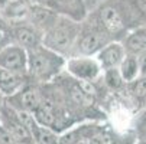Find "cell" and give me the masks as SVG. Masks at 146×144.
Segmentation results:
<instances>
[{"instance_id": "e0dca14e", "label": "cell", "mask_w": 146, "mask_h": 144, "mask_svg": "<svg viewBox=\"0 0 146 144\" xmlns=\"http://www.w3.org/2000/svg\"><path fill=\"white\" fill-rule=\"evenodd\" d=\"M109 3H111V0H84V5L88 10H100Z\"/></svg>"}, {"instance_id": "277c9868", "label": "cell", "mask_w": 146, "mask_h": 144, "mask_svg": "<svg viewBox=\"0 0 146 144\" xmlns=\"http://www.w3.org/2000/svg\"><path fill=\"white\" fill-rule=\"evenodd\" d=\"M109 42L110 36L106 32L100 28H93L90 30L80 32V36L77 39V46L82 56H91L94 53H98Z\"/></svg>"}, {"instance_id": "52a82bcc", "label": "cell", "mask_w": 146, "mask_h": 144, "mask_svg": "<svg viewBox=\"0 0 146 144\" xmlns=\"http://www.w3.org/2000/svg\"><path fill=\"white\" fill-rule=\"evenodd\" d=\"M10 37H13L15 45L23 48L25 51H31L39 45H42V35L32 25H17L12 28L9 32Z\"/></svg>"}, {"instance_id": "30bf717a", "label": "cell", "mask_w": 146, "mask_h": 144, "mask_svg": "<svg viewBox=\"0 0 146 144\" xmlns=\"http://www.w3.org/2000/svg\"><path fill=\"white\" fill-rule=\"evenodd\" d=\"M13 98H16L17 102L20 104L17 111H26V112H31V114L39 107L40 102H42V97H40L39 91L33 87H28V88L20 89L19 92H16L13 95Z\"/></svg>"}, {"instance_id": "8fae6325", "label": "cell", "mask_w": 146, "mask_h": 144, "mask_svg": "<svg viewBox=\"0 0 146 144\" xmlns=\"http://www.w3.org/2000/svg\"><path fill=\"white\" fill-rule=\"evenodd\" d=\"M31 14H32V26L35 29L40 30H48L58 19L56 12L49 10L42 6H32L31 7Z\"/></svg>"}, {"instance_id": "ba28073f", "label": "cell", "mask_w": 146, "mask_h": 144, "mask_svg": "<svg viewBox=\"0 0 146 144\" xmlns=\"http://www.w3.org/2000/svg\"><path fill=\"white\" fill-rule=\"evenodd\" d=\"M126 56L124 48L119 42H109L98 53H97V62L101 69L109 71V69H116L121 64L123 58Z\"/></svg>"}, {"instance_id": "3957f363", "label": "cell", "mask_w": 146, "mask_h": 144, "mask_svg": "<svg viewBox=\"0 0 146 144\" xmlns=\"http://www.w3.org/2000/svg\"><path fill=\"white\" fill-rule=\"evenodd\" d=\"M0 68L25 76L28 74L26 51L15 43H9L0 51Z\"/></svg>"}, {"instance_id": "ffe728a7", "label": "cell", "mask_w": 146, "mask_h": 144, "mask_svg": "<svg viewBox=\"0 0 146 144\" xmlns=\"http://www.w3.org/2000/svg\"><path fill=\"white\" fill-rule=\"evenodd\" d=\"M140 128L146 131V111H143V114L140 117Z\"/></svg>"}, {"instance_id": "5b68a950", "label": "cell", "mask_w": 146, "mask_h": 144, "mask_svg": "<svg viewBox=\"0 0 146 144\" xmlns=\"http://www.w3.org/2000/svg\"><path fill=\"white\" fill-rule=\"evenodd\" d=\"M65 66H67V71L72 76H75L77 79H81V81H86V82L96 79L101 71L97 59L91 58V56L71 58V59L65 60Z\"/></svg>"}, {"instance_id": "9a60e30c", "label": "cell", "mask_w": 146, "mask_h": 144, "mask_svg": "<svg viewBox=\"0 0 146 144\" xmlns=\"http://www.w3.org/2000/svg\"><path fill=\"white\" fill-rule=\"evenodd\" d=\"M106 84L110 87V88H120L123 85V79L120 76V72L119 69H109L106 71Z\"/></svg>"}, {"instance_id": "d6986e66", "label": "cell", "mask_w": 146, "mask_h": 144, "mask_svg": "<svg viewBox=\"0 0 146 144\" xmlns=\"http://www.w3.org/2000/svg\"><path fill=\"white\" fill-rule=\"evenodd\" d=\"M137 65H139V76H146V51L137 55Z\"/></svg>"}, {"instance_id": "8992f818", "label": "cell", "mask_w": 146, "mask_h": 144, "mask_svg": "<svg viewBox=\"0 0 146 144\" xmlns=\"http://www.w3.org/2000/svg\"><path fill=\"white\" fill-rule=\"evenodd\" d=\"M98 19H100V29H103L109 36L119 35L126 28V23H124L123 16L119 10V6L113 3L103 6L98 10Z\"/></svg>"}, {"instance_id": "2e32d148", "label": "cell", "mask_w": 146, "mask_h": 144, "mask_svg": "<svg viewBox=\"0 0 146 144\" xmlns=\"http://www.w3.org/2000/svg\"><path fill=\"white\" fill-rule=\"evenodd\" d=\"M90 144H114V140L107 133H97L90 137Z\"/></svg>"}, {"instance_id": "7402d4cb", "label": "cell", "mask_w": 146, "mask_h": 144, "mask_svg": "<svg viewBox=\"0 0 146 144\" xmlns=\"http://www.w3.org/2000/svg\"><path fill=\"white\" fill-rule=\"evenodd\" d=\"M2 105H3V95L0 94V110H2Z\"/></svg>"}, {"instance_id": "7c38bea8", "label": "cell", "mask_w": 146, "mask_h": 144, "mask_svg": "<svg viewBox=\"0 0 146 144\" xmlns=\"http://www.w3.org/2000/svg\"><path fill=\"white\" fill-rule=\"evenodd\" d=\"M121 45L127 55L137 56L140 52L146 51V28H137L130 32Z\"/></svg>"}, {"instance_id": "6da1fadb", "label": "cell", "mask_w": 146, "mask_h": 144, "mask_svg": "<svg viewBox=\"0 0 146 144\" xmlns=\"http://www.w3.org/2000/svg\"><path fill=\"white\" fill-rule=\"evenodd\" d=\"M28 55V74L38 81L52 79L62 68L65 66V59L62 55L39 45L31 51Z\"/></svg>"}, {"instance_id": "603a6c76", "label": "cell", "mask_w": 146, "mask_h": 144, "mask_svg": "<svg viewBox=\"0 0 146 144\" xmlns=\"http://www.w3.org/2000/svg\"><path fill=\"white\" fill-rule=\"evenodd\" d=\"M140 144H146V143H140Z\"/></svg>"}, {"instance_id": "5bb4252c", "label": "cell", "mask_w": 146, "mask_h": 144, "mask_svg": "<svg viewBox=\"0 0 146 144\" xmlns=\"http://www.w3.org/2000/svg\"><path fill=\"white\" fill-rule=\"evenodd\" d=\"M130 92L137 99L146 98V76H139L133 82H130Z\"/></svg>"}, {"instance_id": "44dd1931", "label": "cell", "mask_w": 146, "mask_h": 144, "mask_svg": "<svg viewBox=\"0 0 146 144\" xmlns=\"http://www.w3.org/2000/svg\"><path fill=\"white\" fill-rule=\"evenodd\" d=\"M74 144H90V138H81V140H78Z\"/></svg>"}, {"instance_id": "9c48e42d", "label": "cell", "mask_w": 146, "mask_h": 144, "mask_svg": "<svg viewBox=\"0 0 146 144\" xmlns=\"http://www.w3.org/2000/svg\"><path fill=\"white\" fill-rule=\"evenodd\" d=\"M23 78L25 76L22 75L0 68V94L3 97H13L16 92L22 89Z\"/></svg>"}, {"instance_id": "7a4b0ae2", "label": "cell", "mask_w": 146, "mask_h": 144, "mask_svg": "<svg viewBox=\"0 0 146 144\" xmlns=\"http://www.w3.org/2000/svg\"><path fill=\"white\" fill-rule=\"evenodd\" d=\"M81 26L77 22L58 16L55 23L42 36V45L59 55L68 52L80 36Z\"/></svg>"}, {"instance_id": "ac0fdd59", "label": "cell", "mask_w": 146, "mask_h": 144, "mask_svg": "<svg viewBox=\"0 0 146 144\" xmlns=\"http://www.w3.org/2000/svg\"><path fill=\"white\" fill-rule=\"evenodd\" d=\"M9 43H12L10 33L7 32V29H6L5 26L0 25V51H2L5 46H7Z\"/></svg>"}, {"instance_id": "4fadbf2b", "label": "cell", "mask_w": 146, "mask_h": 144, "mask_svg": "<svg viewBox=\"0 0 146 144\" xmlns=\"http://www.w3.org/2000/svg\"><path fill=\"white\" fill-rule=\"evenodd\" d=\"M119 72L123 79V82H133L139 78V65H137V56L136 55H127L123 58L121 64L119 65Z\"/></svg>"}]
</instances>
